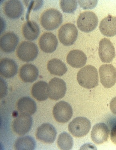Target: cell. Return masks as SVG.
Instances as JSON below:
<instances>
[{"label": "cell", "instance_id": "21", "mask_svg": "<svg viewBox=\"0 0 116 150\" xmlns=\"http://www.w3.org/2000/svg\"><path fill=\"white\" fill-rule=\"evenodd\" d=\"M39 72L34 65L27 64L21 68L19 76L21 80L25 83H32L38 78Z\"/></svg>", "mask_w": 116, "mask_h": 150}, {"label": "cell", "instance_id": "14", "mask_svg": "<svg viewBox=\"0 0 116 150\" xmlns=\"http://www.w3.org/2000/svg\"><path fill=\"white\" fill-rule=\"evenodd\" d=\"M3 10L4 13L8 18L12 19H16L22 16L23 7L20 1L9 0L4 3Z\"/></svg>", "mask_w": 116, "mask_h": 150}, {"label": "cell", "instance_id": "12", "mask_svg": "<svg viewBox=\"0 0 116 150\" xmlns=\"http://www.w3.org/2000/svg\"><path fill=\"white\" fill-rule=\"evenodd\" d=\"M32 123L33 120L31 115L20 114L13 122V130L16 134L23 135L30 131Z\"/></svg>", "mask_w": 116, "mask_h": 150}, {"label": "cell", "instance_id": "7", "mask_svg": "<svg viewBox=\"0 0 116 150\" xmlns=\"http://www.w3.org/2000/svg\"><path fill=\"white\" fill-rule=\"evenodd\" d=\"M53 113L57 122L65 123L71 119L73 111L72 108L68 102L60 101L54 107Z\"/></svg>", "mask_w": 116, "mask_h": 150}, {"label": "cell", "instance_id": "20", "mask_svg": "<svg viewBox=\"0 0 116 150\" xmlns=\"http://www.w3.org/2000/svg\"><path fill=\"white\" fill-rule=\"evenodd\" d=\"M18 67L14 60L9 58H4L0 62V73L6 78L14 76L17 73Z\"/></svg>", "mask_w": 116, "mask_h": 150}, {"label": "cell", "instance_id": "23", "mask_svg": "<svg viewBox=\"0 0 116 150\" xmlns=\"http://www.w3.org/2000/svg\"><path fill=\"white\" fill-rule=\"evenodd\" d=\"M22 32L23 36L27 40H35L39 35V26L34 21H28L25 23L23 27Z\"/></svg>", "mask_w": 116, "mask_h": 150}, {"label": "cell", "instance_id": "6", "mask_svg": "<svg viewBox=\"0 0 116 150\" xmlns=\"http://www.w3.org/2000/svg\"><path fill=\"white\" fill-rule=\"evenodd\" d=\"M38 50L37 46L31 42L24 41L17 48V54L19 59L24 62L33 61L37 57Z\"/></svg>", "mask_w": 116, "mask_h": 150}, {"label": "cell", "instance_id": "16", "mask_svg": "<svg viewBox=\"0 0 116 150\" xmlns=\"http://www.w3.org/2000/svg\"><path fill=\"white\" fill-rule=\"evenodd\" d=\"M19 40V38L14 32H7L2 35L0 40L1 49L6 53L13 52L17 47Z\"/></svg>", "mask_w": 116, "mask_h": 150}, {"label": "cell", "instance_id": "19", "mask_svg": "<svg viewBox=\"0 0 116 150\" xmlns=\"http://www.w3.org/2000/svg\"><path fill=\"white\" fill-rule=\"evenodd\" d=\"M17 108L21 114L31 115L36 111V102L31 98L28 97H23L17 101Z\"/></svg>", "mask_w": 116, "mask_h": 150}, {"label": "cell", "instance_id": "1", "mask_svg": "<svg viewBox=\"0 0 116 150\" xmlns=\"http://www.w3.org/2000/svg\"><path fill=\"white\" fill-rule=\"evenodd\" d=\"M77 81L80 86L87 89L95 88L98 85V72L95 67L87 65L78 72Z\"/></svg>", "mask_w": 116, "mask_h": 150}, {"label": "cell", "instance_id": "10", "mask_svg": "<svg viewBox=\"0 0 116 150\" xmlns=\"http://www.w3.org/2000/svg\"><path fill=\"white\" fill-rule=\"evenodd\" d=\"M57 132L54 126L50 124L44 123L37 129L36 136L38 140L47 144H51L55 141Z\"/></svg>", "mask_w": 116, "mask_h": 150}, {"label": "cell", "instance_id": "27", "mask_svg": "<svg viewBox=\"0 0 116 150\" xmlns=\"http://www.w3.org/2000/svg\"><path fill=\"white\" fill-rule=\"evenodd\" d=\"M60 8L64 12L73 13L78 6V2L75 0H62L60 3Z\"/></svg>", "mask_w": 116, "mask_h": 150}, {"label": "cell", "instance_id": "26", "mask_svg": "<svg viewBox=\"0 0 116 150\" xmlns=\"http://www.w3.org/2000/svg\"><path fill=\"white\" fill-rule=\"evenodd\" d=\"M57 144L60 149L71 150L73 145V139L68 133L62 132L58 136Z\"/></svg>", "mask_w": 116, "mask_h": 150}, {"label": "cell", "instance_id": "3", "mask_svg": "<svg viewBox=\"0 0 116 150\" xmlns=\"http://www.w3.org/2000/svg\"><path fill=\"white\" fill-rule=\"evenodd\" d=\"M91 128L90 122L85 117L74 119L68 126V130L75 137H82L89 132Z\"/></svg>", "mask_w": 116, "mask_h": 150}, {"label": "cell", "instance_id": "15", "mask_svg": "<svg viewBox=\"0 0 116 150\" xmlns=\"http://www.w3.org/2000/svg\"><path fill=\"white\" fill-rule=\"evenodd\" d=\"M39 44L44 52L51 53L57 49L58 41L57 37L51 32H46L40 38Z\"/></svg>", "mask_w": 116, "mask_h": 150}, {"label": "cell", "instance_id": "30", "mask_svg": "<svg viewBox=\"0 0 116 150\" xmlns=\"http://www.w3.org/2000/svg\"><path fill=\"white\" fill-rule=\"evenodd\" d=\"M110 137L112 142L116 145V125L112 128Z\"/></svg>", "mask_w": 116, "mask_h": 150}, {"label": "cell", "instance_id": "4", "mask_svg": "<svg viewBox=\"0 0 116 150\" xmlns=\"http://www.w3.org/2000/svg\"><path fill=\"white\" fill-rule=\"evenodd\" d=\"M98 19L95 13L85 11L80 14L77 21L78 28L81 31L89 33L96 28Z\"/></svg>", "mask_w": 116, "mask_h": 150}, {"label": "cell", "instance_id": "9", "mask_svg": "<svg viewBox=\"0 0 116 150\" xmlns=\"http://www.w3.org/2000/svg\"><path fill=\"white\" fill-rule=\"evenodd\" d=\"M67 91L66 83L57 77L52 79L48 84V97L51 100H58L65 96Z\"/></svg>", "mask_w": 116, "mask_h": 150}, {"label": "cell", "instance_id": "22", "mask_svg": "<svg viewBox=\"0 0 116 150\" xmlns=\"http://www.w3.org/2000/svg\"><path fill=\"white\" fill-rule=\"evenodd\" d=\"M48 85L43 81H39L33 84L31 93L33 98L38 101H44L48 97Z\"/></svg>", "mask_w": 116, "mask_h": 150}, {"label": "cell", "instance_id": "5", "mask_svg": "<svg viewBox=\"0 0 116 150\" xmlns=\"http://www.w3.org/2000/svg\"><path fill=\"white\" fill-rule=\"evenodd\" d=\"M78 35V31L76 26L73 23L65 24L58 31L60 41L65 46L72 45L76 41Z\"/></svg>", "mask_w": 116, "mask_h": 150}, {"label": "cell", "instance_id": "18", "mask_svg": "<svg viewBox=\"0 0 116 150\" xmlns=\"http://www.w3.org/2000/svg\"><path fill=\"white\" fill-rule=\"evenodd\" d=\"M101 33L105 36L111 37L116 35V17L108 15L101 21L99 26Z\"/></svg>", "mask_w": 116, "mask_h": 150}, {"label": "cell", "instance_id": "28", "mask_svg": "<svg viewBox=\"0 0 116 150\" xmlns=\"http://www.w3.org/2000/svg\"><path fill=\"white\" fill-rule=\"evenodd\" d=\"M80 6L83 9H92L94 8L97 3V1H78Z\"/></svg>", "mask_w": 116, "mask_h": 150}, {"label": "cell", "instance_id": "13", "mask_svg": "<svg viewBox=\"0 0 116 150\" xmlns=\"http://www.w3.org/2000/svg\"><path fill=\"white\" fill-rule=\"evenodd\" d=\"M110 132L109 128L106 124L98 123L93 127L91 131V139L95 144H103L108 141Z\"/></svg>", "mask_w": 116, "mask_h": 150}, {"label": "cell", "instance_id": "29", "mask_svg": "<svg viewBox=\"0 0 116 150\" xmlns=\"http://www.w3.org/2000/svg\"><path fill=\"white\" fill-rule=\"evenodd\" d=\"M110 108L111 112L116 115V97L112 98L110 101Z\"/></svg>", "mask_w": 116, "mask_h": 150}, {"label": "cell", "instance_id": "17", "mask_svg": "<svg viewBox=\"0 0 116 150\" xmlns=\"http://www.w3.org/2000/svg\"><path fill=\"white\" fill-rule=\"evenodd\" d=\"M87 57L82 51L74 50L69 53L67 57V62L72 67L82 68L86 64Z\"/></svg>", "mask_w": 116, "mask_h": 150}, {"label": "cell", "instance_id": "24", "mask_svg": "<svg viewBox=\"0 0 116 150\" xmlns=\"http://www.w3.org/2000/svg\"><path fill=\"white\" fill-rule=\"evenodd\" d=\"M47 69L51 74L62 76L68 71L65 64L58 59H53L49 61L47 64Z\"/></svg>", "mask_w": 116, "mask_h": 150}, {"label": "cell", "instance_id": "2", "mask_svg": "<svg viewBox=\"0 0 116 150\" xmlns=\"http://www.w3.org/2000/svg\"><path fill=\"white\" fill-rule=\"evenodd\" d=\"M63 21L61 13L55 8L46 10L41 15V25L45 30L51 31L57 29Z\"/></svg>", "mask_w": 116, "mask_h": 150}, {"label": "cell", "instance_id": "25", "mask_svg": "<svg viewBox=\"0 0 116 150\" xmlns=\"http://www.w3.org/2000/svg\"><path fill=\"white\" fill-rule=\"evenodd\" d=\"M36 142L30 136L21 137L17 139L15 143L14 148L17 150H32L35 149Z\"/></svg>", "mask_w": 116, "mask_h": 150}, {"label": "cell", "instance_id": "8", "mask_svg": "<svg viewBox=\"0 0 116 150\" xmlns=\"http://www.w3.org/2000/svg\"><path fill=\"white\" fill-rule=\"evenodd\" d=\"M101 83L106 88L113 87L116 83V69L112 64L102 65L100 67Z\"/></svg>", "mask_w": 116, "mask_h": 150}, {"label": "cell", "instance_id": "11", "mask_svg": "<svg viewBox=\"0 0 116 150\" xmlns=\"http://www.w3.org/2000/svg\"><path fill=\"white\" fill-rule=\"evenodd\" d=\"M98 54L101 60L104 63H109L113 60L115 57V48L108 39L104 38L101 40Z\"/></svg>", "mask_w": 116, "mask_h": 150}]
</instances>
